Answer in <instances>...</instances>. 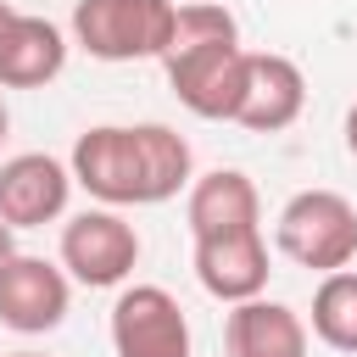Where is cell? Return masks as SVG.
Returning a JSON list of instances; mask_svg holds the SVG:
<instances>
[{
    "mask_svg": "<svg viewBox=\"0 0 357 357\" xmlns=\"http://www.w3.org/2000/svg\"><path fill=\"white\" fill-rule=\"evenodd\" d=\"M268 240H262V223L257 229H229V234H206L195 240V279L206 296L240 307V301H257L268 290Z\"/></svg>",
    "mask_w": 357,
    "mask_h": 357,
    "instance_id": "ba28073f",
    "label": "cell"
},
{
    "mask_svg": "<svg viewBox=\"0 0 357 357\" xmlns=\"http://www.w3.org/2000/svg\"><path fill=\"white\" fill-rule=\"evenodd\" d=\"M73 307V279L45 262V257H28L17 251L6 268H0V324L17 329V335H50Z\"/></svg>",
    "mask_w": 357,
    "mask_h": 357,
    "instance_id": "52a82bcc",
    "label": "cell"
},
{
    "mask_svg": "<svg viewBox=\"0 0 357 357\" xmlns=\"http://www.w3.org/2000/svg\"><path fill=\"white\" fill-rule=\"evenodd\" d=\"M73 184L100 206H162L190 190V139L167 123H100L84 128L67 162Z\"/></svg>",
    "mask_w": 357,
    "mask_h": 357,
    "instance_id": "6da1fadb",
    "label": "cell"
},
{
    "mask_svg": "<svg viewBox=\"0 0 357 357\" xmlns=\"http://www.w3.org/2000/svg\"><path fill=\"white\" fill-rule=\"evenodd\" d=\"M178 0H78L73 45L95 61H162Z\"/></svg>",
    "mask_w": 357,
    "mask_h": 357,
    "instance_id": "3957f363",
    "label": "cell"
},
{
    "mask_svg": "<svg viewBox=\"0 0 357 357\" xmlns=\"http://www.w3.org/2000/svg\"><path fill=\"white\" fill-rule=\"evenodd\" d=\"M346 151L357 156V100H351V112H346Z\"/></svg>",
    "mask_w": 357,
    "mask_h": 357,
    "instance_id": "2e32d148",
    "label": "cell"
},
{
    "mask_svg": "<svg viewBox=\"0 0 357 357\" xmlns=\"http://www.w3.org/2000/svg\"><path fill=\"white\" fill-rule=\"evenodd\" d=\"M112 351L117 357H190V318L173 290L128 284L112 301Z\"/></svg>",
    "mask_w": 357,
    "mask_h": 357,
    "instance_id": "8992f818",
    "label": "cell"
},
{
    "mask_svg": "<svg viewBox=\"0 0 357 357\" xmlns=\"http://www.w3.org/2000/svg\"><path fill=\"white\" fill-rule=\"evenodd\" d=\"M223 351L229 357H307L312 351V335H307V318L296 307L257 296V301L229 307Z\"/></svg>",
    "mask_w": 357,
    "mask_h": 357,
    "instance_id": "7c38bea8",
    "label": "cell"
},
{
    "mask_svg": "<svg viewBox=\"0 0 357 357\" xmlns=\"http://www.w3.org/2000/svg\"><path fill=\"white\" fill-rule=\"evenodd\" d=\"M307 106V78L290 56L279 50H251L245 56V95H240V112L234 123L251 128V134H279L301 117Z\"/></svg>",
    "mask_w": 357,
    "mask_h": 357,
    "instance_id": "30bf717a",
    "label": "cell"
},
{
    "mask_svg": "<svg viewBox=\"0 0 357 357\" xmlns=\"http://www.w3.org/2000/svg\"><path fill=\"white\" fill-rule=\"evenodd\" d=\"M67 67V33L45 17L17 11V22L0 33V89H45Z\"/></svg>",
    "mask_w": 357,
    "mask_h": 357,
    "instance_id": "4fadbf2b",
    "label": "cell"
},
{
    "mask_svg": "<svg viewBox=\"0 0 357 357\" xmlns=\"http://www.w3.org/2000/svg\"><path fill=\"white\" fill-rule=\"evenodd\" d=\"M6 128H11V112H6V100H0V145H6Z\"/></svg>",
    "mask_w": 357,
    "mask_h": 357,
    "instance_id": "ac0fdd59",
    "label": "cell"
},
{
    "mask_svg": "<svg viewBox=\"0 0 357 357\" xmlns=\"http://www.w3.org/2000/svg\"><path fill=\"white\" fill-rule=\"evenodd\" d=\"M139 262V229L117 212V206H89L78 218H67L61 229V273L89 284V290H112L134 273Z\"/></svg>",
    "mask_w": 357,
    "mask_h": 357,
    "instance_id": "5b68a950",
    "label": "cell"
},
{
    "mask_svg": "<svg viewBox=\"0 0 357 357\" xmlns=\"http://www.w3.org/2000/svg\"><path fill=\"white\" fill-rule=\"evenodd\" d=\"M67 195H73V173H67V162H56L45 151H22V156L0 162V223L6 229L56 223L67 212Z\"/></svg>",
    "mask_w": 357,
    "mask_h": 357,
    "instance_id": "9c48e42d",
    "label": "cell"
},
{
    "mask_svg": "<svg viewBox=\"0 0 357 357\" xmlns=\"http://www.w3.org/2000/svg\"><path fill=\"white\" fill-rule=\"evenodd\" d=\"M11 22H17V6H6V0H0V33H6Z\"/></svg>",
    "mask_w": 357,
    "mask_h": 357,
    "instance_id": "e0dca14e",
    "label": "cell"
},
{
    "mask_svg": "<svg viewBox=\"0 0 357 357\" xmlns=\"http://www.w3.org/2000/svg\"><path fill=\"white\" fill-rule=\"evenodd\" d=\"M184 223L195 240L206 234H229V229H257L262 223V195L240 167H212L201 178H190L184 190Z\"/></svg>",
    "mask_w": 357,
    "mask_h": 357,
    "instance_id": "8fae6325",
    "label": "cell"
},
{
    "mask_svg": "<svg viewBox=\"0 0 357 357\" xmlns=\"http://www.w3.org/2000/svg\"><path fill=\"white\" fill-rule=\"evenodd\" d=\"M312 335L329 351L357 357V268H340V273L318 279V290H312Z\"/></svg>",
    "mask_w": 357,
    "mask_h": 357,
    "instance_id": "5bb4252c",
    "label": "cell"
},
{
    "mask_svg": "<svg viewBox=\"0 0 357 357\" xmlns=\"http://www.w3.org/2000/svg\"><path fill=\"white\" fill-rule=\"evenodd\" d=\"M245 56L251 50H240L234 11L218 0H190L173 17L162 67H167V84L184 112H195L206 123H234L240 95H245Z\"/></svg>",
    "mask_w": 357,
    "mask_h": 357,
    "instance_id": "7a4b0ae2",
    "label": "cell"
},
{
    "mask_svg": "<svg viewBox=\"0 0 357 357\" xmlns=\"http://www.w3.org/2000/svg\"><path fill=\"white\" fill-rule=\"evenodd\" d=\"M11 357H39V351H11Z\"/></svg>",
    "mask_w": 357,
    "mask_h": 357,
    "instance_id": "d6986e66",
    "label": "cell"
},
{
    "mask_svg": "<svg viewBox=\"0 0 357 357\" xmlns=\"http://www.w3.org/2000/svg\"><path fill=\"white\" fill-rule=\"evenodd\" d=\"M11 257H17V229H6V223H0V268H6Z\"/></svg>",
    "mask_w": 357,
    "mask_h": 357,
    "instance_id": "9a60e30c",
    "label": "cell"
},
{
    "mask_svg": "<svg viewBox=\"0 0 357 357\" xmlns=\"http://www.w3.org/2000/svg\"><path fill=\"white\" fill-rule=\"evenodd\" d=\"M273 245L312 273H340L357 257V206L340 190H296L279 206Z\"/></svg>",
    "mask_w": 357,
    "mask_h": 357,
    "instance_id": "277c9868",
    "label": "cell"
}]
</instances>
